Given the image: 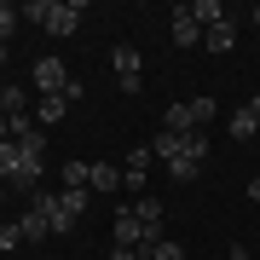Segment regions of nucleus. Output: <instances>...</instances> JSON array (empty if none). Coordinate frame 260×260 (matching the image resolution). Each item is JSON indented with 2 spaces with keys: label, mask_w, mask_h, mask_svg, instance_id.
<instances>
[{
  "label": "nucleus",
  "mask_w": 260,
  "mask_h": 260,
  "mask_svg": "<svg viewBox=\"0 0 260 260\" xmlns=\"http://www.w3.org/2000/svg\"><path fill=\"white\" fill-rule=\"evenodd\" d=\"M23 18L35 29H47V35H75L81 29V0H29Z\"/></svg>",
  "instance_id": "1"
},
{
  "label": "nucleus",
  "mask_w": 260,
  "mask_h": 260,
  "mask_svg": "<svg viewBox=\"0 0 260 260\" xmlns=\"http://www.w3.org/2000/svg\"><path fill=\"white\" fill-rule=\"evenodd\" d=\"M208 121H214V99H185V104H168L162 127L168 133H203Z\"/></svg>",
  "instance_id": "2"
},
{
  "label": "nucleus",
  "mask_w": 260,
  "mask_h": 260,
  "mask_svg": "<svg viewBox=\"0 0 260 260\" xmlns=\"http://www.w3.org/2000/svg\"><path fill=\"white\" fill-rule=\"evenodd\" d=\"M150 243H162V232H150L139 214H133V203H121V208H116V249H139V254H145Z\"/></svg>",
  "instance_id": "3"
},
{
  "label": "nucleus",
  "mask_w": 260,
  "mask_h": 260,
  "mask_svg": "<svg viewBox=\"0 0 260 260\" xmlns=\"http://www.w3.org/2000/svg\"><path fill=\"white\" fill-rule=\"evenodd\" d=\"M110 70H116V81H121V93H145V58L133 41H116V52H110Z\"/></svg>",
  "instance_id": "4"
},
{
  "label": "nucleus",
  "mask_w": 260,
  "mask_h": 260,
  "mask_svg": "<svg viewBox=\"0 0 260 260\" xmlns=\"http://www.w3.org/2000/svg\"><path fill=\"white\" fill-rule=\"evenodd\" d=\"M52 197V237L75 232V220L87 214V191H47Z\"/></svg>",
  "instance_id": "5"
},
{
  "label": "nucleus",
  "mask_w": 260,
  "mask_h": 260,
  "mask_svg": "<svg viewBox=\"0 0 260 260\" xmlns=\"http://www.w3.org/2000/svg\"><path fill=\"white\" fill-rule=\"evenodd\" d=\"M70 81L75 75L64 70V58H35V93L47 99V93H70Z\"/></svg>",
  "instance_id": "6"
},
{
  "label": "nucleus",
  "mask_w": 260,
  "mask_h": 260,
  "mask_svg": "<svg viewBox=\"0 0 260 260\" xmlns=\"http://www.w3.org/2000/svg\"><path fill=\"white\" fill-rule=\"evenodd\" d=\"M168 35H174V47H203V23H197L191 6H174L168 12Z\"/></svg>",
  "instance_id": "7"
},
{
  "label": "nucleus",
  "mask_w": 260,
  "mask_h": 260,
  "mask_svg": "<svg viewBox=\"0 0 260 260\" xmlns=\"http://www.w3.org/2000/svg\"><path fill=\"white\" fill-rule=\"evenodd\" d=\"M225 133H232L237 145H243V139H254V133H260V93H254L249 104H237V110H232V121H225Z\"/></svg>",
  "instance_id": "8"
},
{
  "label": "nucleus",
  "mask_w": 260,
  "mask_h": 260,
  "mask_svg": "<svg viewBox=\"0 0 260 260\" xmlns=\"http://www.w3.org/2000/svg\"><path fill=\"white\" fill-rule=\"evenodd\" d=\"M150 162H156V150H150V145L127 150V168H121V179H127V191H133V197H145V174H150Z\"/></svg>",
  "instance_id": "9"
},
{
  "label": "nucleus",
  "mask_w": 260,
  "mask_h": 260,
  "mask_svg": "<svg viewBox=\"0 0 260 260\" xmlns=\"http://www.w3.org/2000/svg\"><path fill=\"white\" fill-rule=\"evenodd\" d=\"M203 47H208V52H232V47H237V23L220 18L214 29H203Z\"/></svg>",
  "instance_id": "10"
},
{
  "label": "nucleus",
  "mask_w": 260,
  "mask_h": 260,
  "mask_svg": "<svg viewBox=\"0 0 260 260\" xmlns=\"http://www.w3.org/2000/svg\"><path fill=\"white\" fill-rule=\"evenodd\" d=\"M87 191H104V197L121 191V168H116V162H93V174H87Z\"/></svg>",
  "instance_id": "11"
},
{
  "label": "nucleus",
  "mask_w": 260,
  "mask_h": 260,
  "mask_svg": "<svg viewBox=\"0 0 260 260\" xmlns=\"http://www.w3.org/2000/svg\"><path fill=\"white\" fill-rule=\"evenodd\" d=\"M70 110H75V104H70L64 93H47V99H41V104H35V116H41V127H52V121H64Z\"/></svg>",
  "instance_id": "12"
},
{
  "label": "nucleus",
  "mask_w": 260,
  "mask_h": 260,
  "mask_svg": "<svg viewBox=\"0 0 260 260\" xmlns=\"http://www.w3.org/2000/svg\"><path fill=\"white\" fill-rule=\"evenodd\" d=\"M23 104H29V87H18V81L0 87V116H23Z\"/></svg>",
  "instance_id": "13"
},
{
  "label": "nucleus",
  "mask_w": 260,
  "mask_h": 260,
  "mask_svg": "<svg viewBox=\"0 0 260 260\" xmlns=\"http://www.w3.org/2000/svg\"><path fill=\"white\" fill-rule=\"evenodd\" d=\"M133 214H139V220L150 225V232H162V203H156L150 191H145V197H133Z\"/></svg>",
  "instance_id": "14"
},
{
  "label": "nucleus",
  "mask_w": 260,
  "mask_h": 260,
  "mask_svg": "<svg viewBox=\"0 0 260 260\" xmlns=\"http://www.w3.org/2000/svg\"><path fill=\"white\" fill-rule=\"evenodd\" d=\"M87 174H93V162L70 156V162H64V191H87Z\"/></svg>",
  "instance_id": "15"
},
{
  "label": "nucleus",
  "mask_w": 260,
  "mask_h": 260,
  "mask_svg": "<svg viewBox=\"0 0 260 260\" xmlns=\"http://www.w3.org/2000/svg\"><path fill=\"white\" fill-rule=\"evenodd\" d=\"M191 12H197V23H203V29H214V23L225 18V6H220V0H191Z\"/></svg>",
  "instance_id": "16"
},
{
  "label": "nucleus",
  "mask_w": 260,
  "mask_h": 260,
  "mask_svg": "<svg viewBox=\"0 0 260 260\" xmlns=\"http://www.w3.org/2000/svg\"><path fill=\"white\" fill-rule=\"evenodd\" d=\"M145 260H185V249H179L174 237H162V243H150V249H145Z\"/></svg>",
  "instance_id": "17"
},
{
  "label": "nucleus",
  "mask_w": 260,
  "mask_h": 260,
  "mask_svg": "<svg viewBox=\"0 0 260 260\" xmlns=\"http://www.w3.org/2000/svg\"><path fill=\"white\" fill-rule=\"evenodd\" d=\"M18 23H23V12L0 0V41H12V35H18Z\"/></svg>",
  "instance_id": "18"
},
{
  "label": "nucleus",
  "mask_w": 260,
  "mask_h": 260,
  "mask_svg": "<svg viewBox=\"0 0 260 260\" xmlns=\"http://www.w3.org/2000/svg\"><path fill=\"white\" fill-rule=\"evenodd\" d=\"M18 243H23V225H18V220H6V225H0V254L18 249Z\"/></svg>",
  "instance_id": "19"
},
{
  "label": "nucleus",
  "mask_w": 260,
  "mask_h": 260,
  "mask_svg": "<svg viewBox=\"0 0 260 260\" xmlns=\"http://www.w3.org/2000/svg\"><path fill=\"white\" fill-rule=\"evenodd\" d=\"M110 260H145L139 249H110Z\"/></svg>",
  "instance_id": "20"
},
{
  "label": "nucleus",
  "mask_w": 260,
  "mask_h": 260,
  "mask_svg": "<svg viewBox=\"0 0 260 260\" xmlns=\"http://www.w3.org/2000/svg\"><path fill=\"white\" fill-rule=\"evenodd\" d=\"M6 52H12V41H0V64H6Z\"/></svg>",
  "instance_id": "21"
},
{
  "label": "nucleus",
  "mask_w": 260,
  "mask_h": 260,
  "mask_svg": "<svg viewBox=\"0 0 260 260\" xmlns=\"http://www.w3.org/2000/svg\"><path fill=\"white\" fill-rule=\"evenodd\" d=\"M254 23H260V0H254Z\"/></svg>",
  "instance_id": "22"
},
{
  "label": "nucleus",
  "mask_w": 260,
  "mask_h": 260,
  "mask_svg": "<svg viewBox=\"0 0 260 260\" xmlns=\"http://www.w3.org/2000/svg\"><path fill=\"white\" fill-rule=\"evenodd\" d=\"M0 203H6V185H0Z\"/></svg>",
  "instance_id": "23"
}]
</instances>
